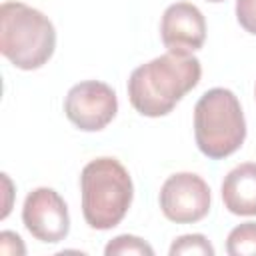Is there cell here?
<instances>
[{
	"mask_svg": "<svg viewBox=\"0 0 256 256\" xmlns=\"http://www.w3.org/2000/svg\"><path fill=\"white\" fill-rule=\"evenodd\" d=\"M200 74V60L192 54H162L130 74V104L142 116H164L198 84Z\"/></svg>",
	"mask_w": 256,
	"mask_h": 256,
	"instance_id": "obj_1",
	"label": "cell"
},
{
	"mask_svg": "<svg viewBox=\"0 0 256 256\" xmlns=\"http://www.w3.org/2000/svg\"><path fill=\"white\" fill-rule=\"evenodd\" d=\"M82 214L90 228L110 230L126 216L134 186L128 170L116 158H96L80 174Z\"/></svg>",
	"mask_w": 256,
	"mask_h": 256,
	"instance_id": "obj_2",
	"label": "cell"
},
{
	"mask_svg": "<svg viewBox=\"0 0 256 256\" xmlns=\"http://www.w3.org/2000/svg\"><path fill=\"white\" fill-rule=\"evenodd\" d=\"M56 48L54 24L40 10L22 2H4L0 8V50L22 70H36L50 60Z\"/></svg>",
	"mask_w": 256,
	"mask_h": 256,
	"instance_id": "obj_3",
	"label": "cell"
},
{
	"mask_svg": "<svg viewBox=\"0 0 256 256\" xmlns=\"http://www.w3.org/2000/svg\"><path fill=\"white\" fill-rule=\"evenodd\" d=\"M194 136L200 152L212 160L234 154L246 138V120L228 88H212L194 106Z\"/></svg>",
	"mask_w": 256,
	"mask_h": 256,
	"instance_id": "obj_4",
	"label": "cell"
},
{
	"mask_svg": "<svg viewBox=\"0 0 256 256\" xmlns=\"http://www.w3.org/2000/svg\"><path fill=\"white\" fill-rule=\"evenodd\" d=\"M64 112L68 120L84 132L102 130L118 112L116 92L100 80L80 82L68 90Z\"/></svg>",
	"mask_w": 256,
	"mask_h": 256,
	"instance_id": "obj_5",
	"label": "cell"
},
{
	"mask_svg": "<svg viewBox=\"0 0 256 256\" xmlns=\"http://www.w3.org/2000/svg\"><path fill=\"white\" fill-rule=\"evenodd\" d=\"M160 208L164 216L176 224L198 222L210 210V188L198 174H172L162 184Z\"/></svg>",
	"mask_w": 256,
	"mask_h": 256,
	"instance_id": "obj_6",
	"label": "cell"
},
{
	"mask_svg": "<svg viewBox=\"0 0 256 256\" xmlns=\"http://www.w3.org/2000/svg\"><path fill=\"white\" fill-rule=\"evenodd\" d=\"M22 222L36 240L56 244L64 240L70 230L68 206L56 190L36 188L24 200Z\"/></svg>",
	"mask_w": 256,
	"mask_h": 256,
	"instance_id": "obj_7",
	"label": "cell"
},
{
	"mask_svg": "<svg viewBox=\"0 0 256 256\" xmlns=\"http://www.w3.org/2000/svg\"><path fill=\"white\" fill-rule=\"evenodd\" d=\"M160 36L170 52L192 54L200 50L206 40L204 14L190 2L170 4L162 14Z\"/></svg>",
	"mask_w": 256,
	"mask_h": 256,
	"instance_id": "obj_8",
	"label": "cell"
},
{
	"mask_svg": "<svg viewBox=\"0 0 256 256\" xmlns=\"http://www.w3.org/2000/svg\"><path fill=\"white\" fill-rule=\"evenodd\" d=\"M222 200L232 214L256 216V162H244L226 174Z\"/></svg>",
	"mask_w": 256,
	"mask_h": 256,
	"instance_id": "obj_9",
	"label": "cell"
},
{
	"mask_svg": "<svg viewBox=\"0 0 256 256\" xmlns=\"http://www.w3.org/2000/svg\"><path fill=\"white\" fill-rule=\"evenodd\" d=\"M226 252L230 256H256V222H244L228 234Z\"/></svg>",
	"mask_w": 256,
	"mask_h": 256,
	"instance_id": "obj_10",
	"label": "cell"
},
{
	"mask_svg": "<svg viewBox=\"0 0 256 256\" xmlns=\"http://www.w3.org/2000/svg\"><path fill=\"white\" fill-rule=\"evenodd\" d=\"M178 254H200V256H214V246L202 234H184L176 238L170 246V256Z\"/></svg>",
	"mask_w": 256,
	"mask_h": 256,
	"instance_id": "obj_11",
	"label": "cell"
},
{
	"mask_svg": "<svg viewBox=\"0 0 256 256\" xmlns=\"http://www.w3.org/2000/svg\"><path fill=\"white\" fill-rule=\"evenodd\" d=\"M106 256H114V254H146V256H152L154 250L148 242H144L142 238L138 236H130V234H122V236H116L114 240H110L104 248Z\"/></svg>",
	"mask_w": 256,
	"mask_h": 256,
	"instance_id": "obj_12",
	"label": "cell"
},
{
	"mask_svg": "<svg viewBox=\"0 0 256 256\" xmlns=\"http://www.w3.org/2000/svg\"><path fill=\"white\" fill-rule=\"evenodd\" d=\"M236 18L246 32L256 34V0H236Z\"/></svg>",
	"mask_w": 256,
	"mask_h": 256,
	"instance_id": "obj_13",
	"label": "cell"
},
{
	"mask_svg": "<svg viewBox=\"0 0 256 256\" xmlns=\"http://www.w3.org/2000/svg\"><path fill=\"white\" fill-rule=\"evenodd\" d=\"M208 2H222V0H208Z\"/></svg>",
	"mask_w": 256,
	"mask_h": 256,
	"instance_id": "obj_14",
	"label": "cell"
},
{
	"mask_svg": "<svg viewBox=\"0 0 256 256\" xmlns=\"http://www.w3.org/2000/svg\"><path fill=\"white\" fill-rule=\"evenodd\" d=\"M254 94H256V90H254Z\"/></svg>",
	"mask_w": 256,
	"mask_h": 256,
	"instance_id": "obj_15",
	"label": "cell"
}]
</instances>
